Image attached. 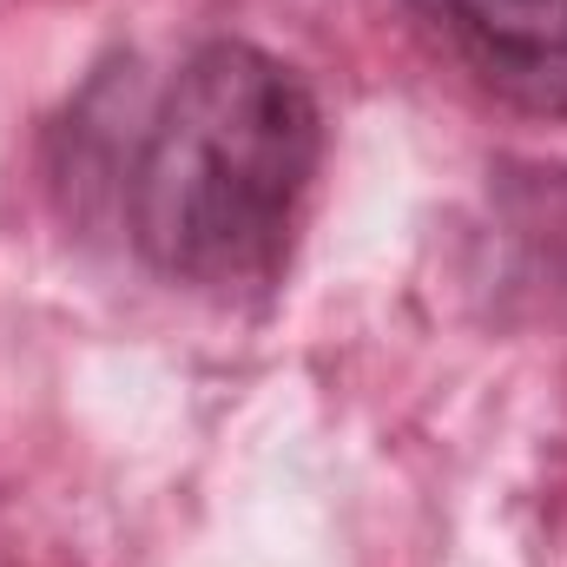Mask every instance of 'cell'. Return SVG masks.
Segmentation results:
<instances>
[{
  "mask_svg": "<svg viewBox=\"0 0 567 567\" xmlns=\"http://www.w3.org/2000/svg\"><path fill=\"white\" fill-rule=\"evenodd\" d=\"M410 13L488 100L567 120V0H410Z\"/></svg>",
  "mask_w": 567,
  "mask_h": 567,
  "instance_id": "2",
  "label": "cell"
},
{
  "mask_svg": "<svg viewBox=\"0 0 567 567\" xmlns=\"http://www.w3.org/2000/svg\"><path fill=\"white\" fill-rule=\"evenodd\" d=\"M323 113L278 53L251 40L198 47L133 172V238L158 278L245 290L271 284L297 245Z\"/></svg>",
  "mask_w": 567,
  "mask_h": 567,
  "instance_id": "1",
  "label": "cell"
}]
</instances>
